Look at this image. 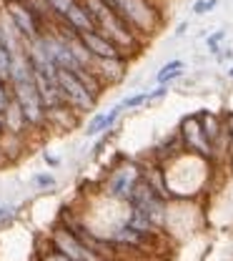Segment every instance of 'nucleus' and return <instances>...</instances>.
Returning <instances> with one entry per match:
<instances>
[{
    "label": "nucleus",
    "mask_w": 233,
    "mask_h": 261,
    "mask_svg": "<svg viewBox=\"0 0 233 261\" xmlns=\"http://www.w3.org/2000/svg\"><path fill=\"white\" fill-rule=\"evenodd\" d=\"M188 33V20H181L178 25H176V31H173V38H183Z\"/></svg>",
    "instance_id": "obj_23"
},
{
    "label": "nucleus",
    "mask_w": 233,
    "mask_h": 261,
    "mask_svg": "<svg viewBox=\"0 0 233 261\" xmlns=\"http://www.w3.org/2000/svg\"><path fill=\"white\" fill-rule=\"evenodd\" d=\"M108 130V126H105V111H96L93 116H91V121L85 123V138H98V136H103Z\"/></svg>",
    "instance_id": "obj_13"
},
{
    "label": "nucleus",
    "mask_w": 233,
    "mask_h": 261,
    "mask_svg": "<svg viewBox=\"0 0 233 261\" xmlns=\"http://www.w3.org/2000/svg\"><path fill=\"white\" fill-rule=\"evenodd\" d=\"M226 40V28H221V31L211 33V35H206V48H208V53L216 58V56H221V43Z\"/></svg>",
    "instance_id": "obj_16"
},
{
    "label": "nucleus",
    "mask_w": 233,
    "mask_h": 261,
    "mask_svg": "<svg viewBox=\"0 0 233 261\" xmlns=\"http://www.w3.org/2000/svg\"><path fill=\"white\" fill-rule=\"evenodd\" d=\"M43 161L48 163L50 168H58V166H61V159H58V156H50V153H43Z\"/></svg>",
    "instance_id": "obj_24"
},
{
    "label": "nucleus",
    "mask_w": 233,
    "mask_h": 261,
    "mask_svg": "<svg viewBox=\"0 0 233 261\" xmlns=\"http://www.w3.org/2000/svg\"><path fill=\"white\" fill-rule=\"evenodd\" d=\"M58 86H61V93L66 98V103L78 116H93V113H96L98 98L88 91V86H85L78 75H73V73L58 68Z\"/></svg>",
    "instance_id": "obj_5"
},
{
    "label": "nucleus",
    "mask_w": 233,
    "mask_h": 261,
    "mask_svg": "<svg viewBox=\"0 0 233 261\" xmlns=\"http://www.w3.org/2000/svg\"><path fill=\"white\" fill-rule=\"evenodd\" d=\"M10 65H13V50L0 40V78L10 83Z\"/></svg>",
    "instance_id": "obj_17"
},
{
    "label": "nucleus",
    "mask_w": 233,
    "mask_h": 261,
    "mask_svg": "<svg viewBox=\"0 0 233 261\" xmlns=\"http://www.w3.org/2000/svg\"><path fill=\"white\" fill-rule=\"evenodd\" d=\"M5 133V118H3V113H0V136Z\"/></svg>",
    "instance_id": "obj_26"
},
{
    "label": "nucleus",
    "mask_w": 233,
    "mask_h": 261,
    "mask_svg": "<svg viewBox=\"0 0 233 261\" xmlns=\"http://www.w3.org/2000/svg\"><path fill=\"white\" fill-rule=\"evenodd\" d=\"M131 58H108V61H96V75L105 83V88L118 86L128 75Z\"/></svg>",
    "instance_id": "obj_9"
},
{
    "label": "nucleus",
    "mask_w": 233,
    "mask_h": 261,
    "mask_svg": "<svg viewBox=\"0 0 233 261\" xmlns=\"http://www.w3.org/2000/svg\"><path fill=\"white\" fill-rule=\"evenodd\" d=\"M145 103H148V91H145V88L133 91V93H128V96L121 100V106H123L126 113H128V111H138V108H145Z\"/></svg>",
    "instance_id": "obj_14"
},
{
    "label": "nucleus",
    "mask_w": 233,
    "mask_h": 261,
    "mask_svg": "<svg viewBox=\"0 0 233 261\" xmlns=\"http://www.w3.org/2000/svg\"><path fill=\"white\" fill-rule=\"evenodd\" d=\"M226 75H228V78L233 81V63H231V68H228V73H226Z\"/></svg>",
    "instance_id": "obj_27"
},
{
    "label": "nucleus",
    "mask_w": 233,
    "mask_h": 261,
    "mask_svg": "<svg viewBox=\"0 0 233 261\" xmlns=\"http://www.w3.org/2000/svg\"><path fill=\"white\" fill-rule=\"evenodd\" d=\"M140 178H143V161L133 159V156H126V153H115V159L110 161V168L103 176L100 191L110 201L128 203V198H131Z\"/></svg>",
    "instance_id": "obj_2"
},
{
    "label": "nucleus",
    "mask_w": 233,
    "mask_h": 261,
    "mask_svg": "<svg viewBox=\"0 0 233 261\" xmlns=\"http://www.w3.org/2000/svg\"><path fill=\"white\" fill-rule=\"evenodd\" d=\"M15 214H18V206H15V203H3V206H0V228L13 224Z\"/></svg>",
    "instance_id": "obj_19"
},
{
    "label": "nucleus",
    "mask_w": 233,
    "mask_h": 261,
    "mask_svg": "<svg viewBox=\"0 0 233 261\" xmlns=\"http://www.w3.org/2000/svg\"><path fill=\"white\" fill-rule=\"evenodd\" d=\"M183 75H186V61L173 58V61L163 63L153 73V86H173V83L181 81Z\"/></svg>",
    "instance_id": "obj_12"
},
{
    "label": "nucleus",
    "mask_w": 233,
    "mask_h": 261,
    "mask_svg": "<svg viewBox=\"0 0 233 261\" xmlns=\"http://www.w3.org/2000/svg\"><path fill=\"white\" fill-rule=\"evenodd\" d=\"M126 206L133 208V211H138L140 216H145L153 226H158L161 231L166 228L168 214H170V201L163 198L145 178L138 181V186L133 189V194H131V198H128Z\"/></svg>",
    "instance_id": "obj_3"
},
{
    "label": "nucleus",
    "mask_w": 233,
    "mask_h": 261,
    "mask_svg": "<svg viewBox=\"0 0 233 261\" xmlns=\"http://www.w3.org/2000/svg\"><path fill=\"white\" fill-rule=\"evenodd\" d=\"M3 118H5V130H8V133H18V136H28V133H31V123H28V118H25V113L20 111V106H18L15 98H13L10 106L5 108Z\"/></svg>",
    "instance_id": "obj_11"
},
{
    "label": "nucleus",
    "mask_w": 233,
    "mask_h": 261,
    "mask_svg": "<svg viewBox=\"0 0 233 261\" xmlns=\"http://www.w3.org/2000/svg\"><path fill=\"white\" fill-rule=\"evenodd\" d=\"M226 168H228V171H231V173H233V153H231V156H228V161H226Z\"/></svg>",
    "instance_id": "obj_25"
},
{
    "label": "nucleus",
    "mask_w": 233,
    "mask_h": 261,
    "mask_svg": "<svg viewBox=\"0 0 233 261\" xmlns=\"http://www.w3.org/2000/svg\"><path fill=\"white\" fill-rule=\"evenodd\" d=\"M216 61H218V63H231L233 61V50L231 48H223V50H221V56H216Z\"/></svg>",
    "instance_id": "obj_22"
},
{
    "label": "nucleus",
    "mask_w": 233,
    "mask_h": 261,
    "mask_svg": "<svg viewBox=\"0 0 233 261\" xmlns=\"http://www.w3.org/2000/svg\"><path fill=\"white\" fill-rule=\"evenodd\" d=\"M183 153V143H181V136H178V130H168L166 136H161L151 148H148V153L143 156L145 161H156V163H170L173 159H178Z\"/></svg>",
    "instance_id": "obj_7"
},
{
    "label": "nucleus",
    "mask_w": 233,
    "mask_h": 261,
    "mask_svg": "<svg viewBox=\"0 0 233 261\" xmlns=\"http://www.w3.org/2000/svg\"><path fill=\"white\" fill-rule=\"evenodd\" d=\"M80 40H83V45L91 50V56H93L96 61H108V58H131V56L123 53L110 38L100 35L98 31L80 33ZM131 61H133V58H131Z\"/></svg>",
    "instance_id": "obj_8"
},
{
    "label": "nucleus",
    "mask_w": 233,
    "mask_h": 261,
    "mask_svg": "<svg viewBox=\"0 0 233 261\" xmlns=\"http://www.w3.org/2000/svg\"><path fill=\"white\" fill-rule=\"evenodd\" d=\"M48 246L50 249H55V251H61L63 256L73 261H105L103 256H98L93 249H88L66 224H55V226L50 228V233H48Z\"/></svg>",
    "instance_id": "obj_6"
},
{
    "label": "nucleus",
    "mask_w": 233,
    "mask_h": 261,
    "mask_svg": "<svg viewBox=\"0 0 233 261\" xmlns=\"http://www.w3.org/2000/svg\"><path fill=\"white\" fill-rule=\"evenodd\" d=\"M168 93H170V86H153V88L148 91V103H145V106H156V103L166 100Z\"/></svg>",
    "instance_id": "obj_18"
},
{
    "label": "nucleus",
    "mask_w": 233,
    "mask_h": 261,
    "mask_svg": "<svg viewBox=\"0 0 233 261\" xmlns=\"http://www.w3.org/2000/svg\"><path fill=\"white\" fill-rule=\"evenodd\" d=\"M31 186H33L35 191H50V189H55V186H58V181H55V176H53V173L40 171V173H33V176H31Z\"/></svg>",
    "instance_id": "obj_15"
},
{
    "label": "nucleus",
    "mask_w": 233,
    "mask_h": 261,
    "mask_svg": "<svg viewBox=\"0 0 233 261\" xmlns=\"http://www.w3.org/2000/svg\"><path fill=\"white\" fill-rule=\"evenodd\" d=\"M216 8H218V0H196V3L191 5L193 15H206V13H211V10H216Z\"/></svg>",
    "instance_id": "obj_21"
},
{
    "label": "nucleus",
    "mask_w": 233,
    "mask_h": 261,
    "mask_svg": "<svg viewBox=\"0 0 233 261\" xmlns=\"http://www.w3.org/2000/svg\"><path fill=\"white\" fill-rule=\"evenodd\" d=\"M83 5H85V10H88V15L93 20V28L100 35L110 38L123 53H128L133 58V56H138L145 48L148 40H143L110 5H105L103 0H83Z\"/></svg>",
    "instance_id": "obj_1"
},
{
    "label": "nucleus",
    "mask_w": 233,
    "mask_h": 261,
    "mask_svg": "<svg viewBox=\"0 0 233 261\" xmlns=\"http://www.w3.org/2000/svg\"><path fill=\"white\" fill-rule=\"evenodd\" d=\"M176 130H178V136H181V143H183V151H186V153L198 156L203 161L213 163V146L208 143L206 133L200 128V121H198V113H196V111L181 116ZM213 166H216V163H213Z\"/></svg>",
    "instance_id": "obj_4"
},
{
    "label": "nucleus",
    "mask_w": 233,
    "mask_h": 261,
    "mask_svg": "<svg viewBox=\"0 0 233 261\" xmlns=\"http://www.w3.org/2000/svg\"><path fill=\"white\" fill-rule=\"evenodd\" d=\"M13 100V91H10V83L5 78H0V113H5V108L10 106Z\"/></svg>",
    "instance_id": "obj_20"
},
{
    "label": "nucleus",
    "mask_w": 233,
    "mask_h": 261,
    "mask_svg": "<svg viewBox=\"0 0 233 261\" xmlns=\"http://www.w3.org/2000/svg\"><path fill=\"white\" fill-rule=\"evenodd\" d=\"M198 121H200V128L206 133L208 143L216 146V141L221 138L223 133V113L221 111H211V108H198Z\"/></svg>",
    "instance_id": "obj_10"
}]
</instances>
